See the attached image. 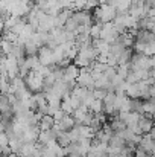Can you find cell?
<instances>
[{
    "mask_svg": "<svg viewBox=\"0 0 155 157\" xmlns=\"http://www.w3.org/2000/svg\"><path fill=\"white\" fill-rule=\"evenodd\" d=\"M93 14V20H96V23L103 25V23H111L114 20V17L117 15L116 12V8L108 5V3H103V5H98V8L91 12Z\"/></svg>",
    "mask_w": 155,
    "mask_h": 157,
    "instance_id": "cell-1",
    "label": "cell"
},
{
    "mask_svg": "<svg viewBox=\"0 0 155 157\" xmlns=\"http://www.w3.org/2000/svg\"><path fill=\"white\" fill-rule=\"evenodd\" d=\"M154 66H155L154 56H146V55H140V53H132L131 61H129V67L131 69L154 70Z\"/></svg>",
    "mask_w": 155,
    "mask_h": 157,
    "instance_id": "cell-2",
    "label": "cell"
},
{
    "mask_svg": "<svg viewBox=\"0 0 155 157\" xmlns=\"http://www.w3.org/2000/svg\"><path fill=\"white\" fill-rule=\"evenodd\" d=\"M23 81H24V86H26V89L34 95V93H40V92H43V87H44V78L41 76V75H38L37 72H29L24 78H23Z\"/></svg>",
    "mask_w": 155,
    "mask_h": 157,
    "instance_id": "cell-3",
    "label": "cell"
},
{
    "mask_svg": "<svg viewBox=\"0 0 155 157\" xmlns=\"http://www.w3.org/2000/svg\"><path fill=\"white\" fill-rule=\"evenodd\" d=\"M70 18L76 23L78 28H79V26H87V28H90V26L94 23V20H93V14H91L90 11H85V9H81V11H75V12H72Z\"/></svg>",
    "mask_w": 155,
    "mask_h": 157,
    "instance_id": "cell-4",
    "label": "cell"
},
{
    "mask_svg": "<svg viewBox=\"0 0 155 157\" xmlns=\"http://www.w3.org/2000/svg\"><path fill=\"white\" fill-rule=\"evenodd\" d=\"M76 86L84 87L90 92L94 89V79H93L88 69H79V73H78V78H76Z\"/></svg>",
    "mask_w": 155,
    "mask_h": 157,
    "instance_id": "cell-5",
    "label": "cell"
},
{
    "mask_svg": "<svg viewBox=\"0 0 155 157\" xmlns=\"http://www.w3.org/2000/svg\"><path fill=\"white\" fill-rule=\"evenodd\" d=\"M73 119H75V124L76 125H87L88 127V124H90V121H91V113L88 111V108L87 107H84V105H79L75 111H73Z\"/></svg>",
    "mask_w": 155,
    "mask_h": 157,
    "instance_id": "cell-6",
    "label": "cell"
},
{
    "mask_svg": "<svg viewBox=\"0 0 155 157\" xmlns=\"http://www.w3.org/2000/svg\"><path fill=\"white\" fill-rule=\"evenodd\" d=\"M142 151H145L146 154L149 156H154L155 151V144H154V130L149 133V134H142V139L137 145Z\"/></svg>",
    "mask_w": 155,
    "mask_h": 157,
    "instance_id": "cell-7",
    "label": "cell"
},
{
    "mask_svg": "<svg viewBox=\"0 0 155 157\" xmlns=\"http://www.w3.org/2000/svg\"><path fill=\"white\" fill-rule=\"evenodd\" d=\"M117 37H119V32L116 31L113 23H103L101 26V35H99L101 40H105L106 43L111 44V43H114L117 40Z\"/></svg>",
    "mask_w": 155,
    "mask_h": 157,
    "instance_id": "cell-8",
    "label": "cell"
},
{
    "mask_svg": "<svg viewBox=\"0 0 155 157\" xmlns=\"http://www.w3.org/2000/svg\"><path fill=\"white\" fill-rule=\"evenodd\" d=\"M37 58H38V63L41 66L52 67L53 66V49L47 48V46H41L37 52Z\"/></svg>",
    "mask_w": 155,
    "mask_h": 157,
    "instance_id": "cell-9",
    "label": "cell"
},
{
    "mask_svg": "<svg viewBox=\"0 0 155 157\" xmlns=\"http://www.w3.org/2000/svg\"><path fill=\"white\" fill-rule=\"evenodd\" d=\"M79 105L81 104H79L75 98H72V96L68 95V96H65V98H62V99H61L59 107H61V110H62L65 114H73V111H75Z\"/></svg>",
    "mask_w": 155,
    "mask_h": 157,
    "instance_id": "cell-10",
    "label": "cell"
},
{
    "mask_svg": "<svg viewBox=\"0 0 155 157\" xmlns=\"http://www.w3.org/2000/svg\"><path fill=\"white\" fill-rule=\"evenodd\" d=\"M78 73H79V69L75 64H67L62 69V78L61 79L65 81V82H76Z\"/></svg>",
    "mask_w": 155,
    "mask_h": 157,
    "instance_id": "cell-11",
    "label": "cell"
},
{
    "mask_svg": "<svg viewBox=\"0 0 155 157\" xmlns=\"http://www.w3.org/2000/svg\"><path fill=\"white\" fill-rule=\"evenodd\" d=\"M78 56L87 59L88 63H93V61H96L98 52H96V49L91 44H87V46H82V48L78 49Z\"/></svg>",
    "mask_w": 155,
    "mask_h": 157,
    "instance_id": "cell-12",
    "label": "cell"
},
{
    "mask_svg": "<svg viewBox=\"0 0 155 157\" xmlns=\"http://www.w3.org/2000/svg\"><path fill=\"white\" fill-rule=\"evenodd\" d=\"M56 140V134L52 131V130H43L38 133V137H37V144L43 145V147H47L49 144Z\"/></svg>",
    "mask_w": 155,
    "mask_h": 157,
    "instance_id": "cell-13",
    "label": "cell"
},
{
    "mask_svg": "<svg viewBox=\"0 0 155 157\" xmlns=\"http://www.w3.org/2000/svg\"><path fill=\"white\" fill-rule=\"evenodd\" d=\"M137 127L140 130L142 134H149L152 130H154V122L151 117H146V116H142L137 122Z\"/></svg>",
    "mask_w": 155,
    "mask_h": 157,
    "instance_id": "cell-14",
    "label": "cell"
},
{
    "mask_svg": "<svg viewBox=\"0 0 155 157\" xmlns=\"http://www.w3.org/2000/svg\"><path fill=\"white\" fill-rule=\"evenodd\" d=\"M154 113H155V102H154V98L142 101V116H146V117H151V119H152Z\"/></svg>",
    "mask_w": 155,
    "mask_h": 157,
    "instance_id": "cell-15",
    "label": "cell"
},
{
    "mask_svg": "<svg viewBox=\"0 0 155 157\" xmlns=\"http://www.w3.org/2000/svg\"><path fill=\"white\" fill-rule=\"evenodd\" d=\"M88 95H90V90H87V89H84V87H79V86H76V87L70 92V96L75 98L81 105H82L84 99H85Z\"/></svg>",
    "mask_w": 155,
    "mask_h": 157,
    "instance_id": "cell-16",
    "label": "cell"
},
{
    "mask_svg": "<svg viewBox=\"0 0 155 157\" xmlns=\"http://www.w3.org/2000/svg\"><path fill=\"white\" fill-rule=\"evenodd\" d=\"M91 46L96 49L98 55H108L109 52V43H106L105 40H101V38L91 40Z\"/></svg>",
    "mask_w": 155,
    "mask_h": 157,
    "instance_id": "cell-17",
    "label": "cell"
},
{
    "mask_svg": "<svg viewBox=\"0 0 155 157\" xmlns=\"http://www.w3.org/2000/svg\"><path fill=\"white\" fill-rule=\"evenodd\" d=\"M53 124H55V121H53L52 116L43 114L41 119H40V122H38V128H40V131H43V130H52Z\"/></svg>",
    "mask_w": 155,
    "mask_h": 157,
    "instance_id": "cell-18",
    "label": "cell"
},
{
    "mask_svg": "<svg viewBox=\"0 0 155 157\" xmlns=\"http://www.w3.org/2000/svg\"><path fill=\"white\" fill-rule=\"evenodd\" d=\"M56 144L59 147H62V148H67L72 144L70 136H68V131H59V133H56Z\"/></svg>",
    "mask_w": 155,
    "mask_h": 157,
    "instance_id": "cell-19",
    "label": "cell"
},
{
    "mask_svg": "<svg viewBox=\"0 0 155 157\" xmlns=\"http://www.w3.org/2000/svg\"><path fill=\"white\" fill-rule=\"evenodd\" d=\"M138 29H143V31H149V32H154V18L145 17V18L138 20Z\"/></svg>",
    "mask_w": 155,
    "mask_h": 157,
    "instance_id": "cell-20",
    "label": "cell"
},
{
    "mask_svg": "<svg viewBox=\"0 0 155 157\" xmlns=\"http://www.w3.org/2000/svg\"><path fill=\"white\" fill-rule=\"evenodd\" d=\"M12 46H14V43H11V41H8V40H5V38L0 37V53H2L3 56H8V55L11 53Z\"/></svg>",
    "mask_w": 155,
    "mask_h": 157,
    "instance_id": "cell-21",
    "label": "cell"
},
{
    "mask_svg": "<svg viewBox=\"0 0 155 157\" xmlns=\"http://www.w3.org/2000/svg\"><path fill=\"white\" fill-rule=\"evenodd\" d=\"M132 49H125L122 55L119 56V59H117V66L119 64H128L129 61H131V56H132Z\"/></svg>",
    "mask_w": 155,
    "mask_h": 157,
    "instance_id": "cell-22",
    "label": "cell"
},
{
    "mask_svg": "<svg viewBox=\"0 0 155 157\" xmlns=\"http://www.w3.org/2000/svg\"><path fill=\"white\" fill-rule=\"evenodd\" d=\"M101 26H102V25H99V23H96V21L90 26V29H88V35H90L91 40L99 38V35H101Z\"/></svg>",
    "mask_w": 155,
    "mask_h": 157,
    "instance_id": "cell-23",
    "label": "cell"
},
{
    "mask_svg": "<svg viewBox=\"0 0 155 157\" xmlns=\"http://www.w3.org/2000/svg\"><path fill=\"white\" fill-rule=\"evenodd\" d=\"M131 111L142 114V99H131Z\"/></svg>",
    "mask_w": 155,
    "mask_h": 157,
    "instance_id": "cell-24",
    "label": "cell"
},
{
    "mask_svg": "<svg viewBox=\"0 0 155 157\" xmlns=\"http://www.w3.org/2000/svg\"><path fill=\"white\" fill-rule=\"evenodd\" d=\"M72 3H73L75 11H81V9H84V8H85L87 0H72Z\"/></svg>",
    "mask_w": 155,
    "mask_h": 157,
    "instance_id": "cell-25",
    "label": "cell"
},
{
    "mask_svg": "<svg viewBox=\"0 0 155 157\" xmlns=\"http://www.w3.org/2000/svg\"><path fill=\"white\" fill-rule=\"evenodd\" d=\"M134 157H154V156H149V154H146L145 151H142L140 148H135V151H134Z\"/></svg>",
    "mask_w": 155,
    "mask_h": 157,
    "instance_id": "cell-26",
    "label": "cell"
},
{
    "mask_svg": "<svg viewBox=\"0 0 155 157\" xmlns=\"http://www.w3.org/2000/svg\"><path fill=\"white\" fill-rule=\"evenodd\" d=\"M3 32H5V23H3V21H0V37L3 35Z\"/></svg>",
    "mask_w": 155,
    "mask_h": 157,
    "instance_id": "cell-27",
    "label": "cell"
},
{
    "mask_svg": "<svg viewBox=\"0 0 155 157\" xmlns=\"http://www.w3.org/2000/svg\"><path fill=\"white\" fill-rule=\"evenodd\" d=\"M94 2H98V5H103L106 0H94Z\"/></svg>",
    "mask_w": 155,
    "mask_h": 157,
    "instance_id": "cell-28",
    "label": "cell"
},
{
    "mask_svg": "<svg viewBox=\"0 0 155 157\" xmlns=\"http://www.w3.org/2000/svg\"><path fill=\"white\" fill-rule=\"evenodd\" d=\"M65 157H79V156H78V154H67Z\"/></svg>",
    "mask_w": 155,
    "mask_h": 157,
    "instance_id": "cell-29",
    "label": "cell"
},
{
    "mask_svg": "<svg viewBox=\"0 0 155 157\" xmlns=\"http://www.w3.org/2000/svg\"><path fill=\"white\" fill-rule=\"evenodd\" d=\"M8 157H20V156H18V154H12V153H11V154H9Z\"/></svg>",
    "mask_w": 155,
    "mask_h": 157,
    "instance_id": "cell-30",
    "label": "cell"
},
{
    "mask_svg": "<svg viewBox=\"0 0 155 157\" xmlns=\"http://www.w3.org/2000/svg\"><path fill=\"white\" fill-rule=\"evenodd\" d=\"M0 157H2V156H0Z\"/></svg>",
    "mask_w": 155,
    "mask_h": 157,
    "instance_id": "cell-31",
    "label": "cell"
}]
</instances>
